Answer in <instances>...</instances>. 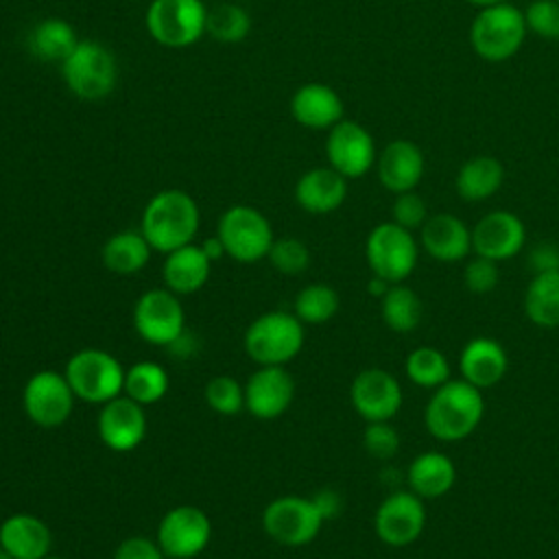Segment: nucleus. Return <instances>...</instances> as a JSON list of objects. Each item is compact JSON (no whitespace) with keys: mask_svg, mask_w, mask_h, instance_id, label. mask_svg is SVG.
Returning a JSON list of instances; mask_svg holds the SVG:
<instances>
[{"mask_svg":"<svg viewBox=\"0 0 559 559\" xmlns=\"http://www.w3.org/2000/svg\"><path fill=\"white\" fill-rule=\"evenodd\" d=\"M295 400V380L286 367L260 365L245 382V408L258 419L282 417Z\"/></svg>","mask_w":559,"mask_h":559,"instance_id":"6ab92c4d","label":"nucleus"},{"mask_svg":"<svg viewBox=\"0 0 559 559\" xmlns=\"http://www.w3.org/2000/svg\"><path fill=\"white\" fill-rule=\"evenodd\" d=\"M76 395L66 373L55 369L35 371L22 391V408L39 428H59L74 411Z\"/></svg>","mask_w":559,"mask_h":559,"instance_id":"9b49d317","label":"nucleus"},{"mask_svg":"<svg viewBox=\"0 0 559 559\" xmlns=\"http://www.w3.org/2000/svg\"><path fill=\"white\" fill-rule=\"evenodd\" d=\"M323 524L325 520L321 518L312 498L295 493L271 500L262 511L264 533L282 546L297 548L310 544L321 533Z\"/></svg>","mask_w":559,"mask_h":559,"instance_id":"9d476101","label":"nucleus"},{"mask_svg":"<svg viewBox=\"0 0 559 559\" xmlns=\"http://www.w3.org/2000/svg\"><path fill=\"white\" fill-rule=\"evenodd\" d=\"M212 260L205 255L201 245H183L166 253L162 264V280L168 290L175 295H192L201 290L210 277Z\"/></svg>","mask_w":559,"mask_h":559,"instance_id":"a878e982","label":"nucleus"},{"mask_svg":"<svg viewBox=\"0 0 559 559\" xmlns=\"http://www.w3.org/2000/svg\"><path fill=\"white\" fill-rule=\"evenodd\" d=\"M524 314L537 328H559V271L533 273L524 290Z\"/></svg>","mask_w":559,"mask_h":559,"instance_id":"7c9ffc66","label":"nucleus"},{"mask_svg":"<svg viewBox=\"0 0 559 559\" xmlns=\"http://www.w3.org/2000/svg\"><path fill=\"white\" fill-rule=\"evenodd\" d=\"M295 314L304 325H321L328 323L341 308L338 293L323 282L308 284L295 297Z\"/></svg>","mask_w":559,"mask_h":559,"instance_id":"f704fd0d","label":"nucleus"},{"mask_svg":"<svg viewBox=\"0 0 559 559\" xmlns=\"http://www.w3.org/2000/svg\"><path fill=\"white\" fill-rule=\"evenodd\" d=\"M168 386H170V380L162 365L151 360H140L124 371L122 393L142 406H151V404H157L168 393Z\"/></svg>","mask_w":559,"mask_h":559,"instance_id":"473e14b6","label":"nucleus"},{"mask_svg":"<svg viewBox=\"0 0 559 559\" xmlns=\"http://www.w3.org/2000/svg\"><path fill=\"white\" fill-rule=\"evenodd\" d=\"M0 548L13 559H44L52 548L48 524L33 513H13L0 524Z\"/></svg>","mask_w":559,"mask_h":559,"instance_id":"393cba45","label":"nucleus"},{"mask_svg":"<svg viewBox=\"0 0 559 559\" xmlns=\"http://www.w3.org/2000/svg\"><path fill=\"white\" fill-rule=\"evenodd\" d=\"M216 236L225 247V255L242 264L264 260L275 240L271 221L253 205L227 207L218 218Z\"/></svg>","mask_w":559,"mask_h":559,"instance_id":"6e6552de","label":"nucleus"},{"mask_svg":"<svg viewBox=\"0 0 559 559\" xmlns=\"http://www.w3.org/2000/svg\"><path fill=\"white\" fill-rule=\"evenodd\" d=\"M133 328L148 345L170 347L186 332V310L179 295L166 286L142 293L133 306Z\"/></svg>","mask_w":559,"mask_h":559,"instance_id":"f8f14e48","label":"nucleus"},{"mask_svg":"<svg viewBox=\"0 0 559 559\" xmlns=\"http://www.w3.org/2000/svg\"><path fill=\"white\" fill-rule=\"evenodd\" d=\"M406 483L421 500H437L452 491L456 483V467L445 452L426 450L408 463Z\"/></svg>","mask_w":559,"mask_h":559,"instance_id":"bb28decb","label":"nucleus"},{"mask_svg":"<svg viewBox=\"0 0 559 559\" xmlns=\"http://www.w3.org/2000/svg\"><path fill=\"white\" fill-rule=\"evenodd\" d=\"M483 391L463 378H450L432 391L424 408V426L443 443L467 439L483 421Z\"/></svg>","mask_w":559,"mask_h":559,"instance_id":"f257e3e1","label":"nucleus"},{"mask_svg":"<svg viewBox=\"0 0 559 559\" xmlns=\"http://www.w3.org/2000/svg\"><path fill=\"white\" fill-rule=\"evenodd\" d=\"M365 258L371 275L389 284H402L411 277L419 260V245L413 231L393 221L378 223L365 240Z\"/></svg>","mask_w":559,"mask_h":559,"instance_id":"0eeeda50","label":"nucleus"},{"mask_svg":"<svg viewBox=\"0 0 559 559\" xmlns=\"http://www.w3.org/2000/svg\"><path fill=\"white\" fill-rule=\"evenodd\" d=\"M528 264L533 273L559 271V247L552 242H539L528 253Z\"/></svg>","mask_w":559,"mask_h":559,"instance_id":"c03bdc74","label":"nucleus"},{"mask_svg":"<svg viewBox=\"0 0 559 559\" xmlns=\"http://www.w3.org/2000/svg\"><path fill=\"white\" fill-rule=\"evenodd\" d=\"M526 28L544 39H559V0H533L524 11Z\"/></svg>","mask_w":559,"mask_h":559,"instance_id":"ea45409f","label":"nucleus"},{"mask_svg":"<svg viewBox=\"0 0 559 559\" xmlns=\"http://www.w3.org/2000/svg\"><path fill=\"white\" fill-rule=\"evenodd\" d=\"M421 312L424 308L419 295L404 282L391 284V288L380 299V317L384 325L397 334H408L417 330Z\"/></svg>","mask_w":559,"mask_h":559,"instance_id":"2f4dec72","label":"nucleus"},{"mask_svg":"<svg viewBox=\"0 0 559 559\" xmlns=\"http://www.w3.org/2000/svg\"><path fill=\"white\" fill-rule=\"evenodd\" d=\"M288 107L295 122L312 131H330L345 118V107L338 92L319 81L299 85L293 92Z\"/></svg>","mask_w":559,"mask_h":559,"instance_id":"412c9836","label":"nucleus"},{"mask_svg":"<svg viewBox=\"0 0 559 559\" xmlns=\"http://www.w3.org/2000/svg\"><path fill=\"white\" fill-rule=\"evenodd\" d=\"M0 559H13L4 548H0Z\"/></svg>","mask_w":559,"mask_h":559,"instance_id":"8fccbe9b","label":"nucleus"},{"mask_svg":"<svg viewBox=\"0 0 559 559\" xmlns=\"http://www.w3.org/2000/svg\"><path fill=\"white\" fill-rule=\"evenodd\" d=\"M310 498H312L314 507L319 509V513H321V518L325 522L338 518V513L343 511V496L336 489H332V487H323L317 493H312Z\"/></svg>","mask_w":559,"mask_h":559,"instance_id":"a18cd8bd","label":"nucleus"},{"mask_svg":"<svg viewBox=\"0 0 559 559\" xmlns=\"http://www.w3.org/2000/svg\"><path fill=\"white\" fill-rule=\"evenodd\" d=\"M124 371L114 354L96 347L74 352L63 369L76 400L87 404H105L122 395Z\"/></svg>","mask_w":559,"mask_h":559,"instance_id":"423d86ee","label":"nucleus"},{"mask_svg":"<svg viewBox=\"0 0 559 559\" xmlns=\"http://www.w3.org/2000/svg\"><path fill=\"white\" fill-rule=\"evenodd\" d=\"M509 371V354L491 336L469 338L459 354V373L476 389L496 386Z\"/></svg>","mask_w":559,"mask_h":559,"instance_id":"5701e85b","label":"nucleus"},{"mask_svg":"<svg viewBox=\"0 0 559 559\" xmlns=\"http://www.w3.org/2000/svg\"><path fill=\"white\" fill-rule=\"evenodd\" d=\"M242 343L253 362L284 367L304 349L306 330L295 312L271 310L249 323Z\"/></svg>","mask_w":559,"mask_h":559,"instance_id":"7ed1b4c3","label":"nucleus"},{"mask_svg":"<svg viewBox=\"0 0 559 559\" xmlns=\"http://www.w3.org/2000/svg\"><path fill=\"white\" fill-rule=\"evenodd\" d=\"M201 249L205 251V255H207L212 262L225 258V247H223V242H221V238H218L216 234L210 236V238H205V240H201Z\"/></svg>","mask_w":559,"mask_h":559,"instance_id":"49530a36","label":"nucleus"},{"mask_svg":"<svg viewBox=\"0 0 559 559\" xmlns=\"http://www.w3.org/2000/svg\"><path fill=\"white\" fill-rule=\"evenodd\" d=\"M207 11L203 0H151L144 22L157 44L188 48L205 35Z\"/></svg>","mask_w":559,"mask_h":559,"instance_id":"1a4fd4ad","label":"nucleus"},{"mask_svg":"<svg viewBox=\"0 0 559 559\" xmlns=\"http://www.w3.org/2000/svg\"><path fill=\"white\" fill-rule=\"evenodd\" d=\"M349 402L367 424L391 421L404 404V393L400 380L391 371L369 367L354 376L349 384Z\"/></svg>","mask_w":559,"mask_h":559,"instance_id":"dca6fc26","label":"nucleus"},{"mask_svg":"<svg viewBox=\"0 0 559 559\" xmlns=\"http://www.w3.org/2000/svg\"><path fill=\"white\" fill-rule=\"evenodd\" d=\"M251 31V17L240 4H218L207 11V31L214 39L225 44L242 41Z\"/></svg>","mask_w":559,"mask_h":559,"instance_id":"c9c22d12","label":"nucleus"},{"mask_svg":"<svg viewBox=\"0 0 559 559\" xmlns=\"http://www.w3.org/2000/svg\"><path fill=\"white\" fill-rule=\"evenodd\" d=\"M44 559H66V557H57V555H48V557H44Z\"/></svg>","mask_w":559,"mask_h":559,"instance_id":"3c124183","label":"nucleus"},{"mask_svg":"<svg viewBox=\"0 0 559 559\" xmlns=\"http://www.w3.org/2000/svg\"><path fill=\"white\" fill-rule=\"evenodd\" d=\"M199 225L201 210L197 201L179 188H166L153 194L140 216V231L153 251L164 255L194 242Z\"/></svg>","mask_w":559,"mask_h":559,"instance_id":"f03ea898","label":"nucleus"},{"mask_svg":"<svg viewBox=\"0 0 559 559\" xmlns=\"http://www.w3.org/2000/svg\"><path fill=\"white\" fill-rule=\"evenodd\" d=\"M526 242L522 218L507 210H493L478 218L472 227V251L493 262L515 258Z\"/></svg>","mask_w":559,"mask_h":559,"instance_id":"a211bd4d","label":"nucleus"},{"mask_svg":"<svg viewBox=\"0 0 559 559\" xmlns=\"http://www.w3.org/2000/svg\"><path fill=\"white\" fill-rule=\"evenodd\" d=\"M114 559H166V555L159 548L157 539H148L144 535H131L116 546Z\"/></svg>","mask_w":559,"mask_h":559,"instance_id":"37998d69","label":"nucleus"},{"mask_svg":"<svg viewBox=\"0 0 559 559\" xmlns=\"http://www.w3.org/2000/svg\"><path fill=\"white\" fill-rule=\"evenodd\" d=\"M266 258L277 273L299 275L310 264V249L304 240H299L295 236H284V238L273 240Z\"/></svg>","mask_w":559,"mask_h":559,"instance_id":"4c0bfd02","label":"nucleus"},{"mask_svg":"<svg viewBox=\"0 0 559 559\" xmlns=\"http://www.w3.org/2000/svg\"><path fill=\"white\" fill-rule=\"evenodd\" d=\"M66 87L81 100H100L116 90L118 61L114 52L94 39H79L59 63Z\"/></svg>","mask_w":559,"mask_h":559,"instance_id":"20e7f679","label":"nucleus"},{"mask_svg":"<svg viewBox=\"0 0 559 559\" xmlns=\"http://www.w3.org/2000/svg\"><path fill=\"white\" fill-rule=\"evenodd\" d=\"M155 539L166 559H194L212 539V522L203 509L179 504L162 515Z\"/></svg>","mask_w":559,"mask_h":559,"instance_id":"4468645a","label":"nucleus"},{"mask_svg":"<svg viewBox=\"0 0 559 559\" xmlns=\"http://www.w3.org/2000/svg\"><path fill=\"white\" fill-rule=\"evenodd\" d=\"M526 33L524 11L502 2L478 11L469 26V44L480 59L500 63L522 48Z\"/></svg>","mask_w":559,"mask_h":559,"instance_id":"39448f33","label":"nucleus"},{"mask_svg":"<svg viewBox=\"0 0 559 559\" xmlns=\"http://www.w3.org/2000/svg\"><path fill=\"white\" fill-rule=\"evenodd\" d=\"M347 199V179L332 166H314L295 183V201L308 214H330Z\"/></svg>","mask_w":559,"mask_h":559,"instance_id":"b1692460","label":"nucleus"},{"mask_svg":"<svg viewBox=\"0 0 559 559\" xmlns=\"http://www.w3.org/2000/svg\"><path fill=\"white\" fill-rule=\"evenodd\" d=\"M426 528V500L411 489H393L373 513L378 539L391 548L411 546Z\"/></svg>","mask_w":559,"mask_h":559,"instance_id":"ddd939ff","label":"nucleus"},{"mask_svg":"<svg viewBox=\"0 0 559 559\" xmlns=\"http://www.w3.org/2000/svg\"><path fill=\"white\" fill-rule=\"evenodd\" d=\"M362 445L369 456L391 461L400 450V432L391 426V421H369L362 430Z\"/></svg>","mask_w":559,"mask_h":559,"instance_id":"58836bf2","label":"nucleus"},{"mask_svg":"<svg viewBox=\"0 0 559 559\" xmlns=\"http://www.w3.org/2000/svg\"><path fill=\"white\" fill-rule=\"evenodd\" d=\"M421 249L437 262H461L472 253V229L459 216L439 212L426 218L419 229Z\"/></svg>","mask_w":559,"mask_h":559,"instance_id":"aec40b11","label":"nucleus"},{"mask_svg":"<svg viewBox=\"0 0 559 559\" xmlns=\"http://www.w3.org/2000/svg\"><path fill=\"white\" fill-rule=\"evenodd\" d=\"M205 402L218 415H238L245 408V384L225 373L214 376L205 384Z\"/></svg>","mask_w":559,"mask_h":559,"instance_id":"e433bc0d","label":"nucleus"},{"mask_svg":"<svg viewBox=\"0 0 559 559\" xmlns=\"http://www.w3.org/2000/svg\"><path fill=\"white\" fill-rule=\"evenodd\" d=\"M426 218H428L426 201L415 190L395 194V201L391 205V221L393 223L402 225L408 231H415V229H421Z\"/></svg>","mask_w":559,"mask_h":559,"instance_id":"79ce46f5","label":"nucleus"},{"mask_svg":"<svg viewBox=\"0 0 559 559\" xmlns=\"http://www.w3.org/2000/svg\"><path fill=\"white\" fill-rule=\"evenodd\" d=\"M500 282V271H498V262L476 255L472 260H467L465 269H463V284L472 295H487L491 290H496Z\"/></svg>","mask_w":559,"mask_h":559,"instance_id":"a19ab883","label":"nucleus"},{"mask_svg":"<svg viewBox=\"0 0 559 559\" xmlns=\"http://www.w3.org/2000/svg\"><path fill=\"white\" fill-rule=\"evenodd\" d=\"M146 411L142 404L133 402L124 393L100 404L96 419V430L100 441L114 452H131L146 437Z\"/></svg>","mask_w":559,"mask_h":559,"instance_id":"f3484780","label":"nucleus"},{"mask_svg":"<svg viewBox=\"0 0 559 559\" xmlns=\"http://www.w3.org/2000/svg\"><path fill=\"white\" fill-rule=\"evenodd\" d=\"M153 247L140 229H122L109 236L100 249V260L114 275H135L151 258Z\"/></svg>","mask_w":559,"mask_h":559,"instance_id":"c756f323","label":"nucleus"},{"mask_svg":"<svg viewBox=\"0 0 559 559\" xmlns=\"http://www.w3.org/2000/svg\"><path fill=\"white\" fill-rule=\"evenodd\" d=\"M389 288H391V284H389L386 280L378 277V275H371V280H369V284H367L369 295H373L376 299H382V297H384V293H386Z\"/></svg>","mask_w":559,"mask_h":559,"instance_id":"de8ad7c7","label":"nucleus"},{"mask_svg":"<svg viewBox=\"0 0 559 559\" xmlns=\"http://www.w3.org/2000/svg\"><path fill=\"white\" fill-rule=\"evenodd\" d=\"M467 4H474V7H478V9H487V7H493V4H502V2H507V0H465Z\"/></svg>","mask_w":559,"mask_h":559,"instance_id":"09e8293b","label":"nucleus"},{"mask_svg":"<svg viewBox=\"0 0 559 559\" xmlns=\"http://www.w3.org/2000/svg\"><path fill=\"white\" fill-rule=\"evenodd\" d=\"M424 153L421 148L411 142V140H391L376 159V170H378V179L380 183L393 192H408L415 190L417 183L424 177Z\"/></svg>","mask_w":559,"mask_h":559,"instance_id":"4be33fe9","label":"nucleus"},{"mask_svg":"<svg viewBox=\"0 0 559 559\" xmlns=\"http://www.w3.org/2000/svg\"><path fill=\"white\" fill-rule=\"evenodd\" d=\"M74 26L63 17H44L26 35L28 52L46 63H61L79 44Z\"/></svg>","mask_w":559,"mask_h":559,"instance_id":"c85d7f7f","label":"nucleus"},{"mask_svg":"<svg viewBox=\"0 0 559 559\" xmlns=\"http://www.w3.org/2000/svg\"><path fill=\"white\" fill-rule=\"evenodd\" d=\"M404 373L415 386L435 391L437 386L450 380L452 367L448 356L441 349L432 345H419L408 352L404 362Z\"/></svg>","mask_w":559,"mask_h":559,"instance_id":"72a5a7b5","label":"nucleus"},{"mask_svg":"<svg viewBox=\"0 0 559 559\" xmlns=\"http://www.w3.org/2000/svg\"><path fill=\"white\" fill-rule=\"evenodd\" d=\"M504 183V166L491 155L469 157L456 173L454 186L463 201L480 203L493 197Z\"/></svg>","mask_w":559,"mask_h":559,"instance_id":"cd10ccee","label":"nucleus"},{"mask_svg":"<svg viewBox=\"0 0 559 559\" xmlns=\"http://www.w3.org/2000/svg\"><path fill=\"white\" fill-rule=\"evenodd\" d=\"M325 157L345 179H358L376 166L378 153L371 133L360 122L343 118L328 131Z\"/></svg>","mask_w":559,"mask_h":559,"instance_id":"2eb2a0df","label":"nucleus"}]
</instances>
